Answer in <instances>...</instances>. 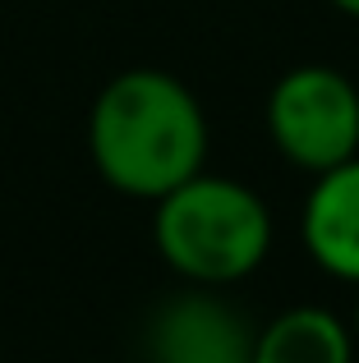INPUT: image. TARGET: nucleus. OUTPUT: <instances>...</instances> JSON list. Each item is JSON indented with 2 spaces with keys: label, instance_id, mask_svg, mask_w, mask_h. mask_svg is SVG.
Returning <instances> with one entry per match:
<instances>
[{
  "label": "nucleus",
  "instance_id": "nucleus-7",
  "mask_svg": "<svg viewBox=\"0 0 359 363\" xmlns=\"http://www.w3.org/2000/svg\"><path fill=\"white\" fill-rule=\"evenodd\" d=\"M327 5H336L341 14H350V18H359V0H327Z\"/></svg>",
  "mask_w": 359,
  "mask_h": 363
},
{
  "label": "nucleus",
  "instance_id": "nucleus-6",
  "mask_svg": "<svg viewBox=\"0 0 359 363\" xmlns=\"http://www.w3.org/2000/svg\"><path fill=\"white\" fill-rule=\"evenodd\" d=\"M350 354H355L350 327L336 313L314 308V303L277 313L253 340L258 363H346Z\"/></svg>",
  "mask_w": 359,
  "mask_h": 363
},
{
  "label": "nucleus",
  "instance_id": "nucleus-1",
  "mask_svg": "<svg viewBox=\"0 0 359 363\" xmlns=\"http://www.w3.org/2000/svg\"><path fill=\"white\" fill-rule=\"evenodd\" d=\"M88 152L116 194L157 203L203 170V106L175 74L125 69L97 92L88 111Z\"/></svg>",
  "mask_w": 359,
  "mask_h": 363
},
{
  "label": "nucleus",
  "instance_id": "nucleus-2",
  "mask_svg": "<svg viewBox=\"0 0 359 363\" xmlns=\"http://www.w3.org/2000/svg\"><path fill=\"white\" fill-rule=\"evenodd\" d=\"M153 240L162 262L194 285H231L249 276L272 248V212L249 184L231 175H189L157 198Z\"/></svg>",
  "mask_w": 359,
  "mask_h": 363
},
{
  "label": "nucleus",
  "instance_id": "nucleus-5",
  "mask_svg": "<svg viewBox=\"0 0 359 363\" xmlns=\"http://www.w3.org/2000/svg\"><path fill=\"white\" fill-rule=\"evenodd\" d=\"M299 235L323 272L359 285V152L314 179L304 216H299Z\"/></svg>",
  "mask_w": 359,
  "mask_h": 363
},
{
  "label": "nucleus",
  "instance_id": "nucleus-8",
  "mask_svg": "<svg viewBox=\"0 0 359 363\" xmlns=\"http://www.w3.org/2000/svg\"><path fill=\"white\" fill-rule=\"evenodd\" d=\"M355 331H359V303H355Z\"/></svg>",
  "mask_w": 359,
  "mask_h": 363
},
{
  "label": "nucleus",
  "instance_id": "nucleus-4",
  "mask_svg": "<svg viewBox=\"0 0 359 363\" xmlns=\"http://www.w3.org/2000/svg\"><path fill=\"white\" fill-rule=\"evenodd\" d=\"M253 340L240 313L212 294L171 299L153 322V354L171 363H244L253 359Z\"/></svg>",
  "mask_w": 359,
  "mask_h": 363
},
{
  "label": "nucleus",
  "instance_id": "nucleus-3",
  "mask_svg": "<svg viewBox=\"0 0 359 363\" xmlns=\"http://www.w3.org/2000/svg\"><path fill=\"white\" fill-rule=\"evenodd\" d=\"M267 133L290 166L323 175L359 152V88L332 65H299L272 88Z\"/></svg>",
  "mask_w": 359,
  "mask_h": 363
}]
</instances>
